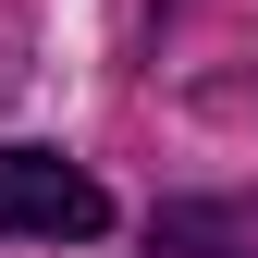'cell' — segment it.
I'll use <instances>...</instances> for the list:
<instances>
[{
    "label": "cell",
    "instance_id": "obj_1",
    "mask_svg": "<svg viewBox=\"0 0 258 258\" xmlns=\"http://www.w3.org/2000/svg\"><path fill=\"white\" fill-rule=\"evenodd\" d=\"M0 234L13 246H86V234H111V184L74 172L61 148H0Z\"/></svg>",
    "mask_w": 258,
    "mask_h": 258
}]
</instances>
